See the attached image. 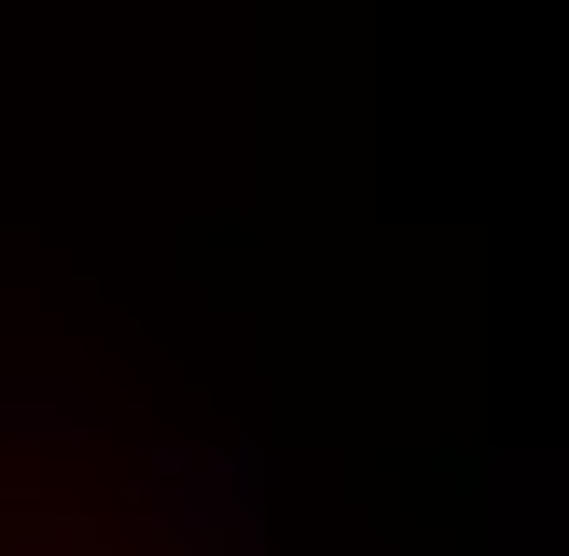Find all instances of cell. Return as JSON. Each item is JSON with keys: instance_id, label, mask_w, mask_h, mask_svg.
Instances as JSON below:
<instances>
[{"instance_id": "6da1fadb", "label": "cell", "mask_w": 569, "mask_h": 556, "mask_svg": "<svg viewBox=\"0 0 569 556\" xmlns=\"http://www.w3.org/2000/svg\"><path fill=\"white\" fill-rule=\"evenodd\" d=\"M0 556H56V543H42V528H28V515H14V500H0Z\"/></svg>"}]
</instances>
